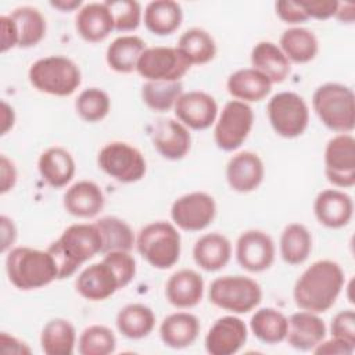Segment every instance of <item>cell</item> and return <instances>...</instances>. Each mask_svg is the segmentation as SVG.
Segmentation results:
<instances>
[{"instance_id":"obj_1","label":"cell","mask_w":355,"mask_h":355,"mask_svg":"<svg viewBox=\"0 0 355 355\" xmlns=\"http://www.w3.org/2000/svg\"><path fill=\"white\" fill-rule=\"evenodd\" d=\"M344 286L341 266L330 259H320L308 266L297 279L293 288L295 305L308 312L329 311Z\"/></svg>"},{"instance_id":"obj_2","label":"cell","mask_w":355,"mask_h":355,"mask_svg":"<svg viewBox=\"0 0 355 355\" xmlns=\"http://www.w3.org/2000/svg\"><path fill=\"white\" fill-rule=\"evenodd\" d=\"M101 236L96 223H75L47 248L57 268V279L72 276L80 265L101 252Z\"/></svg>"},{"instance_id":"obj_3","label":"cell","mask_w":355,"mask_h":355,"mask_svg":"<svg viewBox=\"0 0 355 355\" xmlns=\"http://www.w3.org/2000/svg\"><path fill=\"white\" fill-rule=\"evenodd\" d=\"M10 283L19 290H35L57 279V268L49 251L31 247H15L6 258Z\"/></svg>"},{"instance_id":"obj_4","label":"cell","mask_w":355,"mask_h":355,"mask_svg":"<svg viewBox=\"0 0 355 355\" xmlns=\"http://www.w3.org/2000/svg\"><path fill=\"white\" fill-rule=\"evenodd\" d=\"M312 108L320 122L333 132L351 133L355 128V96L341 83H324L312 96Z\"/></svg>"},{"instance_id":"obj_5","label":"cell","mask_w":355,"mask_h":355,"mask_svg":"<svg viewBox=\"0 0 355 355\" xmlns=\"http://www.w3.org/2000/svg\"><path fill=\"white\" fill-rule=\"evenodd\" d=\"M28 78L36 90L58 97L71 96L82 80L79 67L64 55H49L35 61Z\"/></svg>"},{"instance_id":"obj_6","label":"cell","mask_w":355,"mask_h":355,"mask_svg":"<svg viewBox=\"0 0 355 355\" xmlns=\"http://www.w3.org/2000/svg\"><path fill=\"white\" fill-rule=\"evenodd\" d=\"M136 247L151 266L169 269L180 257V234L169 222H151L139 232Z\"/></svg>"},{"instance_id":"obj_7","label":"cell","mask_w":355,"mask_h":355,"mask_svg":"<svg viewBox=\"0 0 355 355\" xmlns=\"http://www.w3.org/2000/svg\"><path fill=\"white\" fill-rule=\"evenodd\" d=\"M209 301L233 313H247L262 300L261 286L251 277L234 275L216 277L208 290Z\"/></svg>"},{"instance_id":"obj_8","label":"cell","mask_w":355,"mask_h":355,"mask_svg":"<svg viewBox=\"0 0 355 355\" xmlns=\"http://www.w3.org/2000/svg\"><path fill=\"white\" fill-rule=\"evenodd\" d=\"M266 111L273 130L286 139L302 135L309 122V108L305 100L294 92L275 94L269 100Z\"/></svg>"},{"instance_id":"obj_9","label":"cell","mask_w":355,"mask_h":355,"mask_svg":"<svg viewBox=\"0 0 355 355\" xmlns=\"http://www.w3.org/2000/svg\"><path fill=\"white\" fill-rule=\"evenodd\" d=\"M190 67L191 64L178 47L155 46L141 53L136 71L147 82H179Z\"/></svg>"},{"instance_id":"obj_10","label":"cell","mask_w":355,"mask_h":355,"mask_svg":"<svg viewBox=\"0 0 355 355\" xmlns=\"http://www.w3.org/2000/svg\"><path fill=\"white\" fill-rule=\"evenodd\" d=\"M100 169L121 183H133L146 175L147 164L143 154L125 141L105 144L97 157Z\"/></svg>"},{"instance_id":"obj_11","label":"cell","mask_w":355,"mask_h":355,"mask_svg":"<svg viewBox=\"0 0 355 355\" xmlns=\"http://www.w3.org/2000/svg\"><path fill=\"white\" fill-rule=\"evenodd\" d=\"M252 123L254 112L247 103L227 101L215 123L214 139L216 146L223 151L237 150L250 135Z\"/></svg>"},{"instance_id":"obj_12","label":"cell","mask_w":355,"mask_h":355,"mask_svg":"<svg viewBox=\"0 0 355 355\" xmlns=\"http://www.w3.org/2000/svg\"><path fill=\"white\" fill-rule=\"evenodd\" d=\"M324 173L336 187L348 189L355 184V139L351 133L331 137L324 150Z\"/></svg>"},{"instance_id":"obj_13","label":"cell","mask_w":355,"mask_h":355,"mask_svg":"<svg viewBox=\"0 0 355 355\" xmlns=\"http://www.w3.org/2000/svg\"><path fill=\"white\" fill-rule=\"evenodd\" d=\"M216 215V204L212 196L204 191H193L175 200L171 207L173 223L186 232H200L209 226Z\"/></svg>"},{"instance_id":"obj_14","label":"cell","mask_w":355,"mask_h":355,"mask_svg":"<svg viewBox=\"0 0 355 355\" xmlns=\"http://www.w3.org/2000/svg\"><path fill=\"white\" fill-rule=\"evenodd\" d=\"M275 243L272 237L257 229L243 232L236 243L239 265L252 273L269 269L275 261Z\"/></svg>"},{"instance_id":"obj_15","label":"cell","mask_w":355,"mask_h":355,"mask_svg":"<svg viewBox=\"0 0 355 355\" xmlns=\"http://www.w3.org/2000/svg\"><path fill=\"white\" fill-rule=\"evenodd\" d=\"M173 108L178 121L194 130L208 129L214 125L218 115V104L215 98L200 90L182 93Z\"/></svg>"},{"instance_id":"obj_16","label":"cell","mask_w":355,"mask_h":355,"mask_svg":"<svg viewBox=\"0 0 355 355\" xmlns=\"http://www.w3.org/2000/svg\"><path fill=\"white\" fill-rule=\"evenodd\" d=\"M247 341V326L237 316H222L205 336V349L211 355L236 354Z\"/></svg>"},{"instance_id":"obj_17","label":"cell","mask_w":355,"mask_h":355,"mask_svg":"<svg viewBox=\"0 0 355 355\" xmlns=\"http://www.w3.org/2000/svg\"><path fill=\"white\" fill-rule=\"evenodd\" d=\"M151 140L154 148L171 161L186 157L191 144L187 128L172 118H161L153 125Z\"/></svg>"},{"instance_id":"obj_18","label":"cell","mask_w":355,"mask_h":355,"mask_svg":"<svg viewBox=\"0 0 355 355\" xmlns=\"http://www.w3.org/2000/svg\"><path fill=\"white\" fill-rule=\"evenodd\" d=\"M76 291L89 301H104L121 288L119 280L112 268L101 261L85 268L76 282Z\"/></svg>"},{"instance_id":"obj_19","label":"cell","mask_w":355,"mask_h":355,"mask_svg":"<svg viewBox=\"0 0 355 355\" xmlns=\"http://www.w3.org/2000/svg\"><path fill=\"white\" fill-rule=\"evenodd\" d=\"M313 212L320 225L340 229L349 223L354 214V202L347 193L337 189H326L316 196Z\"/></svg>"},{"instance_id":"obj_20","label":"cell","mask_w":355,"mask_h":355,"mask_svg":"<svg viewBox=\"0 0 355 355\" xmlns=\"http://www.w3.org/2000/svg\"><path fill=\"white\" fill-rule=\"evenodd\" d=\"M265 168L262 159L251 151L233 155L226 165V180L237 193L254 191L263 180Z\"/></svg>"},{"instance_id":"obj_21","label":"cell","mask_w":355,"mask_h":355,"mask_svg":"<svg viewBox=\"0 0 355 355\" xmlns=\"http://www.w3.org/2000/svg\"><path fill=\"white\" fill-rule=\"evenodd\" d=\"M326 337V324L318 313L300 311L287 319V343L300 351H312Z\"/></svg>"},{"instance_id":"obj_22","label":"cell","mask_w":355,"mask_h":355,"mask_svg":"<svg viewBox=\"0 0 355 355\" xmlns=\"http://www.w3.org/2000/svg\"><path fill=\"white\" fill-rule=\"evenodd\" d=\"M75 28L78 35L90 43L103 42L115 31L114 17L104 3H87L76 14Z\"/></svg>"},{"instance_id":"obj_23","label":"cell","mask_w":355,"mask_h":355,"mask_svg":"<svg viewBox=\"0 0 355 355\" xmlns=\"http://www.w3.org/2000/svg\"><path fill=\"white\" fill-rule=\"evenodd\" d=\"M104 194L98 184L90 180L73 183L64 194V208L76 218L89 219L104 208Z\"/></svg>"},{"instance_id":"obj_24","label":"cell","mask_w":355,"mask_h":355,"mask_svg":"<svg viewBox=\"0 0 355 355\" xmlns=\"http://www.w3.org/2000/svg\"><path fill=\"white\" fill-rule=\"evenodd\" d=\"M204 294L202 277L191 269L175 272L166 282L165 295L169 304L179 309L196 306Z\"/></svg>"},{"instance_id":"obj_25","label":"cell","mask_w":355,"mask_h":355,"mask_svg":"<svg viewBox=\"0 0 355 355\" xmlns=\"http://www.w3.org/2000/svg\"><path fill=\"white\" fill-rule=\"evenodd\" d=\"M232 257V244L220 233H207L201 236L193 247L194 262L207 272L223 269Z\"/></svg>"},{"instance_id":"obj_26","label":"cell","mask_w":355,"mask_h":355,"mask_svg":"<svg viewBox=\"0 0 355 355\" xmlns=\"http://www.w3.org/2000/svg\"><path fill=\"white\" fill-rule=\"evenodd\" d=\"M37 168L47 184L54 189L67 186L75 175V159L62 147H50L43 151L37 161Z\"/></svg>"},{"instance_id":"obj_27","label":"cell","mask_w":355,"mask_h":355,"mask_svg":"<svg viewBox=\"0 0 355 355\" xmlns=\"http://www.w3.org/2000/svg\"><path fill=\"white\" fill-rule=\"evenodd\" d=\"M200 333L198 319L189 312H175L168 315L159 326L162 343L173 349L191 345Z\"/></svg>"},{"instance_id":"obj_28","label":"cell","mask_w":355,"mask_h":355,"mask_svg":"<svg viewBox=\"0 0 355 355\" xmlns=\"http://www.w3.org/2000/svg\"><path fill=\"white\" fill-rule=\"evenodd\" d=\"M232 97L243 103L263 100L272 90L270 80L254 68H244L233 72L226 82Z\"/></svg>"},{"instance_id":"obj_29","label":"cell","mask_w":355,"mask_h":355,"mask_svg":"<svg viewBox=\"0 0 355 355\" xmlns=\"http://www.w3.org/2000/svg\"><path fill=\"white\" fill-rule=\"evenodd\" d=\"M251 65L254 69L265 75L270 83L283 82L291 71L290 61L272 42H259L251 51Z\"/></svg>"},{"instance_id":"obj_30","label":"cell","mask_w":355,"mask_h":355,"mask_svg":"<svg viewBox=\"0 0 355 355\" xmlns=\"http://www.w3.org/2000/svg\"><path fill=\"white\" fill-rule=\"evenodd\" d=\"M8 17L15 31L17 47H33L44 37L46 19L37 8L31 6H22L12 10Z\"/></svg>"},{"instance_id":"obj_31","label":"cell","mask_w":355,"mask_h":355,"mask_svg":"<svg viewBox=\"0 0 355 355\" xmlns=\"http://www.w3.org/2000/svg\"><path fill=\"white\" fill-rule=\"evenodd\" d=\"M146 42L136 35H122L107 47L105 60L108 67L119 73L136 71L137 61L146 50Z\"/></svg>"},{"instance_id":"obj_32","label":"cell","mask_w":355,"mask_h":355,"mask_svg":"<svg viewBox=\"0 0 355 355\" xmlns=\"http://www.w3.org/2000/svg\"><path fill=\"white\" fill-rule=\"evenodd\" d=\"M183 12L179 3L172 0L150 1L144 10L146 28L158 36L173 33L182 24Z\"/></svg>"},{"instance_id":"obj_33","label":"cell","mask_w":355,"mask_h":355,"mask_svg":"<svg viewBox=\"0 0 355 355\" xmlns=\"http://www.w3.org/2000/svg\"><path fill=\"white\" fill-rule=\"evenodd\" d=\"M76 331L69 320L55 318L49 320L40 334L42 351L47 355H72Z\"/></svg>"},{"instance_id":"obj_34","label":"cell","mask_w":355,"mask_h":355,"mask_svg":"<svg viewBox=\"0 0 355 355\" xmlns=\"http://www.w3.org/2000/svg\"><path fill=\"white\" fill-rule=\"evenodd\" d=\"M280 50L288 61L305 64L316 57L319 43L312 31L305 28H290L280 36Z\"/></svg>"},{"instance_id":"obj_35","label":"cell","mask_w":355,"mask_h":355,"mask_svg":"<svg viewBox=\"0 0 355 355\" xmlns=\"http://www.w3.org/2000/svg\"><path fill=\"white\" fill-rule=\"evenodd\" d=\"M155 326V316L151 308L143 304H129L116 315V327L122 336L139 340L148 336Z\"/></svg>"},{"instance_id":"obj_36","label":"cell","mask_w":355,"mask_h":355,"mask_svg":"<svg viewBox=\"0 0 355 355\" xmlns=\"http://www.w3.org/2000/svg\"><path fill=\"white\" fill-rule=\"evenodd\" d=\"M312 251V236L301 223H290L280 236V255L288 265L305 262Z\"/></svg>"},{"instance_id":"obj_37","label":"cell","mask_w":355,"mask_h":355,"mask_svg":"<svg viewBox=\"0 0 355 355\" xmlns=\"http://www.w3.org/2000/svg\"><path fill=\"white\" fill-rule=\"evenodd\" d=\"M250 329L259 341L277 344L286 340L287 318L275 308H261L251 316Z\"/></svg>"},{"instance_id":"obj_38","label":"cell","mask_w":355,"mask_h":355,"mask_svg":"<svg viewBox=\"0 0 355 355\" xmlns=\"http://www.w3.org/2000/svg\"><path fill=\"white\" fill-rule=\"evenodd\" d=\"M96 226L101 236V254L111 251H128L135 245V234L130 226L116 218V216H104L96 222Z\"/></svg>"},{"instance_id":"obj_39","label":"cell","mask_w":355,"mask_h":355,"mask_svg":"<svg viewBox=\"0 0 355 355\" xmlns=\"http://www.w3.org/2000/svg\"><path fill=\"white\" fill-rule=\"evenodd\" d=\"M189 62L202 65L214 60L216 44L214 37L201 28H191L182 33L176 46Z\"/></svg>"},{"instance_id":"obj_40","label":"cell","mask_w":355,"mask_h":355,"mask_svg":"<svg viewBox=\"0 0 355 355\" xmlns=\"http://www.w3.org/2000/svg\"><path fill=\"white\" fill-rule=\"evenodd\" d=\"M180 82H146L141 87L143 103L153 111H168L182 96Z\"/></svg>"},{"instance_id":"obj_41","label":"cell","mask_w":355,"mask_h":355,"mask_svg":"<svg viewBox=\"0 0 355 355\" xmlns=\"http://www.w3.org/2000/svg\"><path fill=\"white\" fill-rule=\"evenodd\" d=\"M116 338L111 329L101 324L86 327L78 340L80 355H108L115 351Z\"/></svg>"},{"instance_id":"obj_42","label":"cell","mask_w":355,"mask_h":355,"mask_svg":"<svg viewBox=\"0 0 355 355\" xmlns=\"http://www.w3.org/2000/svg\"><path fill=\"white\" fill-rule=\"evenodd\" d=\"M75 108L83 121L93 123L103 121L108 115L111 100L104 90L98 87H89L80 92L75 101Z\"/></svg>"},{"instance_id":"obj_43","label":"cell","mask_w":355,"mask_h":355,"mask_svg":"<svg viewBox=\"0 0 355 355\" xmlns=\"http://www.w3.org/2000/svg\"><path fill=\"white\" fill-rule=\"evenodd\" d=\"M105 4L114 17L115 31L130 32L137 29L141 21V7L137 1L112 0V1H105Z\"/></svg>"},{"instance_id":"obj_44","label":"cell","mask_w":355,"mask_h":355,"mask_svg":"<svg viewBox=\"0 0 355 355\" xmlns=\"http://www.w3.org/2000/svg\"><path fill=\"white\" fill-rule=\"evenodd\" d=\"M104 262H107L112 270L115 272L121 288L126 287L136 275V261L128 251H111L104 254L103 258Z\"/></svg>"},{"instance_id":"obj_45","label":"cell","mask_w":355,"mask_h":355,"mask_svg":"<svg viewBox=\"0 0 355 355\" xmlns=\"http://www.w3.org/2000/svg\"><path fill=\"white\" fill-rule=\"evenodd\" d=\"M330 333L334 338L355 345V312L344 309L334 315L330 324Z\"/></svg>"},{"instance_id":"obj_46","label":"cell","mask_w":355,"mask_h":355,"mask_svg":"<svg viewBox=\"0 0 355 355\" xmlns=\"http://www.w3.org/2000/svg\"><path fill=\"white\" fill-rule=\"evenodd\" d=\"M277 17L286 24H301L309 19L304 6L301 1H290V0H280L275 4Z\"/></svg>"},{"instance_id":"obj_47","label":"cell","mask_w":355,"mask_h":355,"mask_svg":"<svg viewBox=\"0 0 355 355\" xmlns=\"http://www.w3.org/2000/svg\"><path fill=\"white\" fill-rule=\"evenodd\" d=\"M308 17L315 19H329L336 15L338 1L334 0H309L301 1Z\"/></svg>"},{"instance_id":"obj_48","label":"cell","mask_w":355,"mask_h":355,"mask_svg":"<svg viewBox=\"0 0 355 355\" xmlns=\"http://www.w3.org/2000/svg\"><path fill=\"white\" fill-rule=\"evenodd\" d=\"M0 176H1V183H0V193L6 194L10 191L17 182V169L12 161H10L4 154L0 158Z\"/></svg>"},{"instance_id":"obj_49","label":"cell","mask_w":355,"mask_h":355,"mask_svg":"<svg viewBox=\"0 0 355 355\" xmlns=\"http://www.w3.org/2000/svg\"><path fill=\"white\" fill-rule=\"evenodd\" d=\"M355 349V345L348 344L343 340L338 338H331L327 341H322L320 344H318L312 351L315 354H344V355H349L352 354Z\"/></svg>"},{"instance_id":"obj_50","label":"cell","mask_w":355,"mask_h":355,"mask_svg":"<svg viewBox=\"0 0 355 355\" xmlns=\"http://www.w3.org/2000/svg\"><path fill=\"white\" fill-rule=\"evenodd\" d=\"M0 29H1V51L6 53L7 50L17 47L15 31L8 15L0 17Z\"/></svg>"},{"instance_id":"obj_51","label":"cell","mask_w":355,"mask_h":355,"mask_svg":"<svg viewBox=\"0 0 355 355\" xmlns=\"http://www.w3.org/2000/svg\"><path fill=\"white\" fill-rule=\"evenodd\" d=\"M0 347L1 352L6 354H31V348L25 343L19 341L14 336L7 334L6 331L0 334Z\"/></svg>"},{"instance_id":"obj_52","label":"cell","mask_w":355,"mask_h":355,"mask_svg":"<svg viewBox=\"0 0 355 355\" xmlns=\"http://www.w3.org/2000/svg\"><path fill=\"white\" fill-rule=\"evenodd\" d=\"M0 225H1V252H6L15 241L17 230L12 220L6 215L0 216Z\"/></svg>"},{"instance_id":"obj_53","label":"cell","mask_w":355,"mask_h":355,"mask_svg":"<svg viewBox=\"0 0 355 355\" xmlns=\"http://www.w3.org/2000/svg\"><path fill=\"white\" fill-rule=\"evenodd\" d=\"M15 114L11 105H8L4 100L1 101V135H6L14 125Z\"/></svg>"},{"instance_id":"obj_54","label":"cell","mask_w":355,"mask_h":355,"mask_svg":"<svg viewBox=\"0 0 355 355\" xmlns=\"http://www.w3.org/2000/svg\"><path fill=\"white\" fill-rule=\"evenodd\" d=\"M337 19H340L341 22H347L351 24L354 22L355 18V6L352 3H340L337 6V11L334 15Z\"/></svg>"},{"instance_id":"obj_55","label":"cell","mask_w":355,"mask_h":355,"mask_svg":"<svg viewBox=\"0 0 355 355\" xmlns=\"http://www.w3.org/2000/svg\"><path fill=\"white\" fill-rule=\"evenodd\" d=\"M50 6L54 8H58L61 11H73L75 8H79L82 6L80 0H61V1H50Z\"/></svg>"}]
</instances>
